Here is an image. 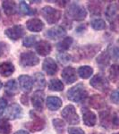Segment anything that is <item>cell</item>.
Segmentation results:
<instances>
[{
  "label": "cell",
  "instance_id": "6da1fadb",
  "mask_svg": "<svg viewBox=\"0 0 119 134\" xmlns=\"http://www.w3.org/2000/svg\"><path fill=\"white\" fill-rule=\"evenodd\" d=\"M66 95H67V98L70 101L79 103L87 98L88 91L83 83H78L77 85L69 88Z\"/></svg>",
  "mask_w": 119,
  "mask_h": 134
},
{
  "label": "cell",
  "instance_id": "7a4b0ae2",
  "mask_svg": "<svg viewBox=\"0 0 119 134\" xmlns=\"http://www.w3.org/2000/svg\"><path fill=\"white\" fill-rule=\"evenodd\" d=\"M87 16V11L85 7L77 3L70 4L66 10V17L73 21H83Z\"/></svg>",
  "mask_w": 119,
  "mask_h": 134
},
{
  "label": "cell",
  "instance_id": "3957f363",
  "mask_svg": "<svg viewBox=\"0 0 119 134\" xmlns=\"http://www.w3.org/2000/svg\"><path fill=\"white\" fill-rule=\"evenodd\" d=\"M41 15L49 24H55L61 18V12L52 6H45L41 9Z\"/></svg>",
  "mask_w": 119,
  "mask_h": 134
},
{
  "label": "cell",
  "instance_id": "277c9868",
  "mask_svg": "<svg viewBox=\"0 0 119 134\" xmlns=\"http://www.w3.org/2000/svg\"><path fill=\"white\" fill-rule=\"evenodd\" d=\"M40 63V58L32 51H27L23 52L20 55V64L21 66L23 67H31L38 65Z\"/></svg>",
  "mask_w": 119,
  "mask_h": 134
},
{
  "label": "cell",
  "instance_id": "5b68a950",
  "mask_svg": "<svg viewBox=\"0 0 119 134\" xmlns=\"http://www.w3.org/2000/svg\"><path fill=\"white\" fill-rule=\"evenodd\" d=\"M62 116L69 124H78L80 122V118L78 114L76 113V109L73 105H68L63 109Z\"/></svg>",
  "mask_w": 119,
  "mask_h": 134
},
{
  "label": "cell",
  "instance_id": "8992f818",
  "mask_svg": "<svg viewBox=\"0 0 119 134\" xmlns=\"http://www.w3.org/2000/svg\"><path fill=\"white\" fill-rule=\"evenodd\" d=\"M90 84L94 88L100 90V91H106L109 88V83L107 78L104 77L103 75L99 74V73L92 77V79L90 81Z\"/></svg>",
  "mask_w": 119,
  "mask_h": 134
},
{
  "label": "cell",
  "instance_id": "52a82bcc",
  "mask_svg": "<svg viewBox=\"0 0 119 134\" xmlns=\"http://www.w3.org/2000/svg\"><path fill=\"white\" fill-rule=\"evenodd\" d=\"M31 115L32 117V121L29 124H26V127L32 131H40L45 127V120L42 117L39 116L38 114H34L33 112H31Z\"/></svg>",
  "mask_w": 119,
  "mask_h": 134
},
{
  "label": "cell",
  "instance_id": "ba28073f",
  "mask_svg": "<svg viewBox=\"0 0 119 134\" xmlns=\"http://www.w3.org/2000/svg\"><path fill=\"white\" fill-rule=\"evenodd\" d=\"M100 49L99 46H85L82 48H80L78 50V53L75 54V55L77 57L76 59H83V58H90L94 57L95 54H97L99 50Z\"/></svg>",
  "mask_w": 119,
  "mask_h": 134
},
{
  "label": "cell",
  "instance_id": "9c48e42d",
  "mask_svg": "<svg viewBox=\"0 0 119 134\" xmlns=\"http://www.w3.org/2000/svg\"><path fill=\"white\" fill-rule=\"evenodd\" d=\"M25 31L21 25H14L13 27H10L5 31V34L7 38H9L12 40H18L21 37L24 35Z\"/></svg>",
  "mask_w": 119,
  "mask_h": 134
},
{
  "label": "cell",
  "instance_id": "30bf717a",
  "mask_svg": "<svg viewBox=\"0 0 119 134\" xmlns=\"http://www.w3.org/2000/svg\"><path fill=\"white\" fill-rule=\"evenodd\" d=\"M66 30L62 27V26H55V27L51 28V29L47 30L45 33V37L49 40H59V38H64L66 35Z\"/></svg>",
  "mask_w": 119,
  "mask_h": 134
},
{
  "label": "cell",
  "instance_id": "8fae6325",
  "mask_svg": "<svg viewBox=\"0 0 119 134\" xmlns=\"http://www.w3.org/2000/svg\"><path fill=\"white\" fill-rule=\"evenodd\" d=\"M44 96H45V93L43 92V90H38L31 97V103L33 105V107L39 112H41L43 110Z\"/></svg>",
  "mask_w": 119,
  "mask_h": 134
},
{
  "label": "cell",
  "instance_id": "7c38bea8",
  "mask_svg": "<svg viewBox=\"0 0 119 134\" xmlns=\"http://www.w3.org/2000/svg\"><path fill=\"white\" fill-rule=\"evenodd\" d=\"M62 79L66 84H72L77 81V73L73 67L68 66L63 70Z\"/></svg>",
  "mask_w": 119,
  "mask_h": 134
},
{
  "label": "cell",
  "instance_id": "4fadbf2b",
  "mask_svg": "<svg viewBox=\"0 0 119 134\" xmlns=\"http://www.w3.org/2000/svg\"><path fill=\"white\" fill-rule=\"evenodd\" d=\"M42 68H43V70L45 71V72H46L47 74L50 75V76L55 75L58 71V66H57V63H56V61L53 58H50V57L46 58V59L44 60L43 64H42Z\"/></svg>",
  "mask_w": 119,
  "mask_h": 134
},
{
  "label": "cell",
  "instance_id": "5bb4252c",
  "mask_svg": "<svg viewBox=\"0 0 119 134\" xmlns=\"http://www.w3.org/2000/svg\"><path fill=\"white\" fill-rule=\"evenodd\" d=\"M23 114V109L18 104L14 103L12 105H10L8 107L7 110H6V117L8 119H12V120H14V119L19 118Z\"/></svg>",
  "mask_w": 119,
  "mask_h": 134
},
{
  "label": "cell",
  "instance_id": "9a60e30c",
  "mask_svg": "<svg viewBox=\"0 0 119 134\" xmlns=\"http://www.w3.org/2000/svg\"><path fill=\"white\" fill-rule=\"evenodd\" d=\"M83 119L84 124L88 127H93L97 122L96 114L88 108L83 109Z\"/></svg>",
  "mask_w": 119,
  "mask_h": 134
},
{
  "label": "cell",
  "instance_id": "2e32d148",
  "mask_svg": "<svg viewBox=\"0 0 119 134\" xmlns=\"http://www.w3.org/2000/svg\"><path fill=\"white\" fill-rule=\"evenodd\" d=\"M26 27L29 31L33 32H40L44 28V23L38 18H31L26 21Z\"/></svg>",
  "mask_w": 119,
  "mask_h": 134
},
{
  "label": "cell",
  "instance_id": "e0dca14e",
  "mask_svg": "<svg viewBox=\"0 0 119 134\" xmlns=\"http://www.w3.org/2000/svg\"><path fill=\"white\" fill-rule=\"evenodd\" d=\"M35 49L36 52L40 55L42 57H46L48 55L52 50V47L49 44V42L46 41V40H40L35 45Z\"/></svg>",
  "mask_w": 119,
  "mask_h": 134
},
{
  "label": "cell",
  "instance_id": "ac0fdd59",
  "mask_svg": "<svg viewBox=\"0 0 119 134\" xmlns=\"http://www.w3.org/2000/svg\"><path fill=\"white\" fill-rule=\"evenodd\" d=\"M19 82H20L21 88L25 92H30L33 87V80L31 77L28 76V75H21L18 78Z\"/></svg>",
  "mask_w": 119,
  "mask_h": 134
},
{
  "label": "cell",
  "instance_id": "d6986e66",
  "mask_svg": "<svg viewBox=\"0 0 119 134\" xmlns=\"http://www.w3.org/2000/svg\"><path fill=\"white\" fill-rule=\"evenodd\" d=\"M89 103H90V107H92L95 109H101L106 107L105 98L99 95H93L90 97Z\"/></svg>",
  "mask_w": 119,
  "mask_h": 134
},
{
  "label": "cell",
  "instance_id": "ffe728a7",
  "mask_svg": "<svg viewBox=\"0 0 119 134\" xmlns=\"http://www.w3.org/2000/svg\"><path fill=\"white\" fill-rule=\"evenodd\" d=\"M47 107L50 111H57L62 107V100L58 97L49 96L47 98Z\"/></svg>",
  "mask_w": 119,
  "mask_h": 134
},
{
  "label": "cell",
  "instance_id": "44dd1931",
  "mask_svg": "<svg viewBox=\"0 0 119 134\" xmlns=\"http://www.w3.org/2000/svg\"><path fill=\"white\" fill-rule=\"evenodd\" d=\"M15 71V67L11 62H4L0 64V75L3 77H8L12 75Z\"/></svg>",
  "mask_w": 119,
  "mask_h": 134
},
{
  "label": "cell",
  "instance_id": "7402d4cb",
  "mask_svg": "<svg viewBox=\"0 0 119 134\" xmlns=\"http://www.w3.org/2000/svg\"><path fill=\"white\" fill-rule=\"evenodd\" d=\"M2 6H3V9L5 11V14L6 15H14L16 13V4L14 1H10V0L3 1Z\"/></svg>",
  "mask_w": 119,
  "mask_h": 134
},
{
  "label": "cell",
  "instance_id": "603a6c76",
  "mask_svg": "<svg viewBox=\"0 0 119 134\" xmlns=\"http://www.w3.org/2000/svg\"><path fill=\"white\" fill-rule=\"evenodd\" d=\"M110 61V54L109 49L103 51L101 54H99V55L97 57V63L101 68H105L109 65Z\"/></svg>",
  "mask_w": 119,
  "mask_h": 134
},
{
  "label": "cell",
  "instance_id": "cb8c5ba5",
  "mask_svg": "<svg viewBox=\"0 0 119 134\" xmlns=\"http://www.w3.org/2000/svg\"><path fill=\"white\" fill-rule=\"evenodd\" d=\"M112 115H113V114H110L109 111L100 112V114H99V117H100L101 125H102L103 127H105V128H109V125H111Z\"/></svg>",
  "mask_w": 119,
  "mask_h": 134
},
{
  "label": "cell",
  "instance_id": "d4e9b609",
  "mask_svg": "<svg viewBox=\"0 0 119 134\" xmlns=\"http://www.w3.org/2000/svg\"><path fill=\"white\" fill-rule=\"evenodd\" d=\"M6 93L9 96H14L18 93V88H17V83L15 80H10L6 82Z\"/></svg>",
  "mask_w": 119,
  "mask_h": 134
},
{
  "label": "cell",
  "instance_id": "484cf974",
  "mask_svg": "<svg viewBox=\"0 0 119 134\" xmlns=\"http://www.w3.org/2000/svg\"><path fill=\"white\" fill-rule=\"evenodd\" d=\"M73 42V38H71V37H66V38H64V40H61V41L57 45V50L60 52L68 50V49L70 48V47L72 46Z\"/></svg>",
  "mask_w": 119,
  "mask_h": 134
},
{
  "label": "cell",
  "instance_id": "4316f807",
  "mask_svg": "<svg viewBox=\"0 0 119 134\" xmlns=\"http://www.w3.org/2000/svg\"><path fill=\"white\" fill-rule=\"evenodd\" d=\"M93 74V69L89 65H83L78 68V75L82 79H89Z\"/></svg>",
  "mask_w": 119,
  "mask_h": 134
},
{
  "label": "cell",
  "instance_id": "83f0119b",
  "mask_svg": "<svg viewBox=\"0 0 119 134\" xmlns=\"http://www.w3.org/2000/svg\"><path fill=\"white\" fill-rule=\"evenodd\" d=\"M109 78L112 82H116L119 80V65L112 64L109 70Z\"/></svg>",
  "mask_w": 119,
  "mask_h": 134
},
{
  "label": "cell",
  "instance_id": "f1b7e54d",
  "mask_svg": "<svg viewBox=\"0 0 119 134\" xmlns=\"http://www.w3.org/2000/svg\"><path fill=\"white\" fill-rule=\"evenodd\" d=\"M48 88L51 91H62L64 88V85L60 80L52 79L51 81H49Z\"/></svg>",
  "mask_w": 119,
  "mask_h": 134
},
{
  "label": "cell",
  "instance_id": "f546056e",
  "mask_svg": "<svg viewBox=\"0 0 119 134\" xmlns=\"http://www.w3.org/2000/svg\"><path fill=\"white\" fill-rule=\"evenodd\" d=\"M116 12H117V6H116V5L111 4V5L107 6L105 13L106 17L107 18V20L112 23L116 17Z\"/></svg>",
  "mask_w": 119,
  "mask_h": 134
},
{
  "label": "cell",
  "instance_id": "4dcf8cb0",
  "mask_svg": "<svg viewBox=\"0 0 119 134\" xmlns=\"http://www.w3.org/2000/svg\"><path fill=\"white\" fill-rule=\"evenodd\" d=\"M12 126L6 118H0V134H10Z\"/></svg>",
  "mask_w": 119,
  "mask_h": 134
},
{
  "label": "cell",
  "instance_id": "1f68e13d",
  "mask_svg": "<svg viewBox=\"0 0 119 134\" xmlns=\"http://www.w3.org/2000/svg\"><path fill=\"white\" fill-rule=\"evenodd\" d=\"M19 9H20V12L24 15H33V14H36V10L32 9L31 6H29L27 4L25 3L24 1H21L20 5H19Z\"/></svg>",
  "mask_w": 119,
  "mask_h": 134
},
{
  "label": "cell",
  "instance_id": "d6a6232c",
  "mask_svg": "<svg viewBox=\"0 0 119 134\" xmlns=\"http://www.w3.org/2000/svg\"><path fill=\"white\" fill-rule=\"evenodd\" d=\"M34 81L37 88H44L46 86V79L41 72H37L34 74Z\"/></svg>",
  "mask_w": 119,
  "mask_h": 134
},
{
  "label": "cell",
  "instance_id": "836d02e7",
  "mask_svg": "<svg viewBox=\"0 0 119 134\" xmlns=\"http://www.w3.org/2000/svg\"><path fill=\"white\" fill-rule=\"evenodd\" d=\"M88 8L90 10V12L91 13V14H100L101 13V5L99 2L93 1L90 2L88 5Z\"/></svg>",
  "mask_w": 119,
  "mask_h": 134
},
{
  "label": "cell",
  "instance_id": "e575fe53",
  "mask_svg": "<svg viewBox=\"0 0 119 134\" xmlns=\"http://www.w3.org/2000/svg\"><path fill=\"white\" fill-rule=\"evenodd\" d=\"M106 23L105 21L100 18L93 19L91 21V27L96 31H102V30L106 29Z\"/></svg>",
  "mask_w": 119,
  "mask_h": 134
},
{
  "label": "cell",
  "instance_id": "d590c367",
  "mask_svg": "<svg viewBox=\"0 0 119 134\" xmlns=\"http://www.w3.org/2000/svg\"><path fill=\"white\" fill-rule=\"evenodd\" d=\"M53 125L54 128L57 131V132L58 134H63L64 131V127H66V124H64V121L61 120V119H54L53 120Z\"/></svg>",
  "mask_w": 119,
  "mask_h": 134
},
{
  "label": "cell",
  "instance_id": "8d00e7d4",
  "mask_svg": "<svg viewBox=\"0 0 119 134\" xmlns=\"http://www.w3.org/2000/svg\"><path fill=\"white\" fill-rule=\"evenodd\" d=\"M39 38L38 36H29L26 37V38L23 40V45L26 47H31L34 45L37 44V40Z\"/></svg>",
  "mask_w": 119,
  "mask_h": 134
},
{
  "label": "cell",
  "instance_id": "74e56055",
  "mask_svg": "<svg viewBox=\"0 0 119 134\" xmlns=\"http://www.w3.org/2000/svg\"><path fill=\"white\" fill-rule=\"evenodd\" d=\"M10 47L9 45L6 44V42L0 41V57H4L9 53Z\"/></svg>",
  "mask_w": 119,
  "mask_h": 134
},
{
  "label": "cell",
  "instance_id": "f35d334b",
  "mask_svg": "<svg viewBox=\"0 0 119 134\" xmlns=\"http://www.w3.org/2000/svg\"><path fill=\"white\" fill-rule=\"evenodd\" d=\"M57 59H58V61L61 63L62 64H67L68 62H70L71 57L68 55V54L60 53L59 55H57Z\"/></svg>",
  "mask_w": 119,
  "mask_h": 134
},
{
  "label": "cell",
  "instance_id": "ab89813d",
  "mask_svg": "<svg viewBox=\"0 0 119 134\" xmlns=\"http://www.w3.org/2000/svg\"><path fill=\"white\" fill-rule=\"evenodd\" d=\"M110 100L116 105H119V88L114 90L110 95Z\"/></svg>",
  "mask_w": 119,
  "mask_h": 134
},
{
  "label": "cell",
  "instance_id": "60d3db41",
  "mask_svg": "<svg viewBox=\"0 0 119 134\" xmlns=\"http://www.w3.org/2000/svg\"><path fill=\"white\" fill-rule=\"evenodd\" d=\"M111 125L113 129H118L119 128V115L117 114H114L112 115V122Z\"/></svg>",
  "mask_w": 119,
  "mask_h": 134
},
{
  "label": "cell",
  "instance_id": "b9f144b4",
  "mask_svg": "<svg viewBox=\"0 0 119 134\" xmlns=\"http://www.w3.org/2000/svg\"><path fill=\"white\" fill-rule=\"evenodd\" d=\"M69 134H85L83 129L77 128V127H70L68 128Z\"/></svg>",
  "mask_w": 119,
  "mask_h": 134
},
{
  "label": "cell",
  "instance_id": "7bdbcfd3",
  "mask_svg": "<svg viewBox=\"0 0 119 134\" xmlns=\"http://www.w3.org/2000/svg\"><path fill=\"white\" fill-rule=\"evenodd\" d=\"M6 105H7V101L4 98H0V116L4 114L6 108Z\"/></svg>",
  "mask_w": 119,
  "mask_h": 134
},
{
  "label": "cell",
  "instance_id": "ee69618b",
  "mask_svg": "<svg viewBox=\"0 0 119 134\" xmlns=\"http://www.w3.org/2000/svg\"><path fill=\"white\" fill-rule=\"evenodd\" d=\"M112 58L116 62H119V47H115L112 49Z\"/></svg>",
  "mask_w": 119,
  "mask_h": 134
},
{
  "label": "cell",
  "instance_id": "f6af8a7d",
  "mask_svg": "<svg viewBox=\"0 0 119 134\" xmlns=\"http://www.w3.org/2000/svg\"><path fill=\"white\" fill-rule=\"evenodd\" d=\"M21 102L24 105H29V98H28V96L26 94H23V96L21 97Z\"/></svg>",
  "mask_w": 119,
  "mask_h": 134
},
{
  "label": "cell",
  "instance_id": "bcb514c9",
  "mask_svg": "<svg viewBox=\"0 0 119 134\" xmlns=\"http://www.w3.org/2000/svg\"><path fill=\"white\" fill-rule=\"evenodd\" d=\"M85 29H86V26L84 25V24H83V25L79 26V27L77 28V29H76V31H77V32H82L83 31H84Z\"/></svg>",
  "mask_w": 119,
  "mask_h": 134
},
{
  "label": "cell",
  "instance_id": "7dc6e473",
  "mask_svg": "<svg viewBox=\"0 0 119 134\" xmlns=\"http://www.w3.org/2000/svg\"><path fill=\"white\" fill-rule=\"evenodd\" d=\"M14 134H30V133L26 131H23V130H20V131H17Z\"/></svg>",
  "mask_w": 119,
  "mask_h": 134
},
{
  "label": "cell",
  "instance_id": "c3c4849f",
  "mask_svg": "<svg viewBox=\"0 0 119 134\" xmlns=\"http://www.w3.org/2000/svg\"><path fill=\"white\" fill-rule=\"evenodd\" d=\"M3 87V83H2V81H0V90H1V88Z\"/></svg>",
  "mask_w": 119,
  "mask_h": 134
},
{
  "label": "cell",
  "instance_id": "681fc988",
  "mask_svg": "<svg viewBox=\"0 0 119 134\" xmlns=\"http://www.w3.org/2000/svg\"><path fill=\"white\" fill-rule=\"evenodd\" d=\"M90 134H102V133H98V132H92V133H90Z\"/></svg>",
  "mask_w": 119,
  "mask_h": 134
},
{
  "label": "cell",
  "instance_id": "f907efd6",
  "mask_svg": "<svg viewBox=\"0 0 119 134\" xmlns=\"http://www.w3.org/2000/svg\"><path fill=\"white\" fill-rule=\"evenodd\" d=\"M0 19H1V11H0Z\"/></svg>",
  "mask_w": 119,
  "mask_h": 134
},
{
  "label": "cell",
  "instance_id": "816d5d0a",
  "mask_svg": "<svg viewBox=\"0 0 119 134\" xmlns=\"http://www.w3.org/2000/svg\"><path fill=\"white\" fill-rule=\"evenodd\" d=\"M114 134H119V132H116V133H114Z\"/></svg>",
  "mask_w": 119,
  "mask_h": 134
}]
</instances>
